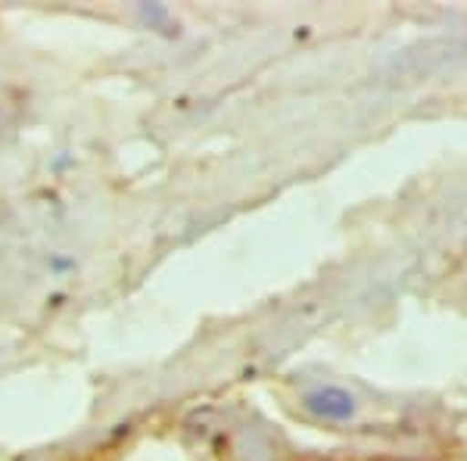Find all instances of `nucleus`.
<instances>
[{"label": "nucleus", "mask_w": 467, "mask_h": 461, "mask_svg": "<svg viewBox=\"0 0 467 461\" xmlns=\"http://www.w3.org/2000/svg\"><path fill=\"white\" fill-rule=\"evenodd\" d=\"M306 412H312L321 421H334V424H346L358 414V403L349 390L334 387V383H324V387L308 390L303 396Z\"/></svg>", "instance_id": "f257e3e1"}, {"label": "nucleus", "mask_w": 467, "mask_h": 461, "mask_svg": "<svg viewBox=\"0 0 467 461\" xmlns=\"http://www.w3.org/2000/svg\"><path fill=\"white\" fill-rule=\"evenodd\" d=\"M138 16L144 19L150 28H160V32H162V28H171V26H175L171 13L165 10V6H160V4H140V6H138ZM175 28H178V26H175Z\"/></svg>", "instance_id": "f03ea898"}]
</instances>
